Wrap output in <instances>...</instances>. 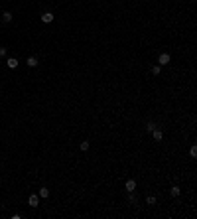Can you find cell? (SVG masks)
I'll list each match as a JSON object with an SVG mask.
<instances>
[{
	"instance_id": "obj_1",
	"label": "cell",
	"mask_w": 197,
	"mask_h": 219,
	"mask_svg": "<svg viewBox=\"0 0 197 219\" xmlns=\"http://www.w3.org/2000/svg\"><path fill=\"white\" fill-rule=\"evenodd\" d=\"M28 203H30V207H38L40 205V196H30L28 197Z\"/></svg>"
},
{
	"instance_id": "obj_2",
	"label": "cell",
	"mask_w": 197,
	"mask_h": 219,
	"mask_svg": "<svg viewBox=\"0 0 197 219\" xmlns=\"http://www.w3.org/2000/svg\"><path fill=\"white\" fill-rule=\"evenodd\" d=\"M42 22L44 24L53 22V14H51V12H44V14H42Z\"/></svg>"
},
{
	"instance_id": "obj_3",
	"label": "cell",
	"mask_w": 197,
	"mask_h": 219,
	"mask_svg": "<svg viewBox=\"0 0 197 219\" xmlns=\"http://www.w3.org/2000/svg\"><path fill=\"white\" fill-rule=\"evenodd\" d=\"M158 63H160V65H168V63H170V54H162L158 57Z\"/></svg>"
},
{
	"instance_id": "obj_4",
	"label": "cell",
	"mask_w": 197,
	"mask_h": 219,
	"mask_svg": "<svg viewBox=\"0 0 197 219\" xmlns=\"http://www.w3.org/2000/svg\"><path fill=\"white\" fill-rule=\"evenodd\" d=\"M6 65H8V69H16L18 67V59L16 57H8L6 59Z\"/></svg>"
},
{
	"instance_id": "obj_5",
	"label": "cell",
	"mask_w": 197,
	"mask_h": 219,
	"mask_svg": "<svg viewBox=\"0 0 197 219\" xmlns=\"http://www.w3.org/2000/svg\"><path fill=\"white\" fill-rule=\"evenodd\" d=\"M134 189H136V182H134V180H128V182H126V192H134Z\"/></svg>"
},
{
	"instance_id": "obj_6",
	"label": "cell",
	"mask_w": 197,
	"mask_h": 219,
	"mask_svg": "<svg viewBox=\"0 0 197 219\" xmlns=\"http://www.w3.org/2000/svg\"><path fill=\"white\" fill-rule=\"evenodd\" d=\"M2 22H6V24L12 22V14L10 12H2Z\"/></svg>"
},
{
	"instance_id": "obj_7",
	"label": "cell",
	"mask_w": 197,
	"mask_h": 219,
	"mask_svg": "<svg viewBox=\"0 0 197 219\" xmlns=\"http://www.w3.org/2000/svg\"><path fill=\"white\" fill-rule=\"evenodd\" d=\"M152 134H154V138H156V140H162V138H164L162 130H158V128H154V130H152Z\"/></svg>"
},
{
	"instance_id": "obj_8",
	"label": "cell",
	"mask_w": 197,
	"mask_h": 219,
	"mask_svg": "<svg viewBox=\"0 0 197 219\" xmlns=\"http://www.w3.org/2000/svg\"><path fill=\"white\" fill-rule=\"evenodd\" d=\"M38 196H40V197H44V199H45V197L49 196V189H47V187H42V189H40V194H38Z\"/></svg>"
},
{
	"instance_id": "obj_9",
	"label": "cell",
	"mask_w": 197,
	"mask_h": 219,
	"mask_svg": "<svg viewBox=\"0 0 197 219\" xmlns=\"http://www.w3.org/2000/svg\"><path fill=\"white\" fill-rule=\"evenodd\" d=\"M28 65L36 67V65H38V57H28Z\"/></svg>"
},
{
	"instance_id": "obj_10",
	"label": "cell",
	"mask_w": 197,
	"mask_h": 219,
	"mask_svg": "<svg viewBox=\"0 0 197 219\" xmlns=\"http://www.w3.org/2000/svg\"><path fill=\"white\" fill-rule=\"evenodd\" d=\"M170 192H172V196H174V197H177V196H179V192H181V189H179L177 186H174L172 189H170Z\"/></svg>"
},
{
	"instance_id": "obj_11",
	"label": "cell",
	"mask_w": 197,
	"mask_h": 219,
	"mask_svg": "<svg viewBox=\"0 0 197 219\" xmlns=\"http://www.w3.org/2000/svg\"><path fill=\"white\" fill-rule=\"evenodd\" d=\"M160 71H162V69H160V65H154L152 67V75H160Z\"/></svg>"
},
{
	"instance_id": "obj_12",
	"label": "cell",
	"mask_w": 197,
	"mask_h": 219,
	"mask_svg": "<svg viewBox=\"0 0 197 219\" xmlns=\"http://www.w3.org/2000/svg\"><path fill=\"white\" fill-rule=\"evenodd\" d=\"M154 128H156V124H154V122H148V124H146V130H148V132H152Z\"/></svg>"
},
{
	"instance_id": "obj_13",
	"label": "cell",
	"mask_w": 197,
	"mask_h": 219,
	"mask_svg": "<svg viewBox=\"0 0 197 219\" xmlns=\"http://www.w3.org/2000/svg\"><path fill=\"white\" fill-rule=\"evenodd\" d=\"M81 150H83V152H85V150H89V142H87V140H83V142H81Z\"/></svg>"
},
{
	"instance_id": "obj_14",
	"label": "cell",
	"mask_w": 197,
	"mask_h": 219,
	"mask_svg": "<svg viewBox=\"0 0 197 219\" xmlns=\"http://www.w3.org/2000/svg\"><path fill=\"white\" fill-rule=\"evenodd\" d=\"M146 201H148L150 205H154V203H156V197H154V196H148V199H146Z\"/></svg>"
},
{
	"instance_id": "obj_15",
	"label": "cell",
	"mask_w": 197,
	"mask_h": 219,
	"mask_svg": "<svg viewBox=\"0 0 197 219\" xmlns=\"http://www.w3.org/2000/svg\"><path fill=\"white\" fill-rule=\"evenodd\" d=\"M189 154H191L193 158H195V156H197V148H195V146H191V150H189Z\"/></svg>"
},
{
	"instance_id": "obj_16",
	"label": "cell",
	"mask_w": 197,
	"mask_h": 219,
	"mask_svg": "<svg viewBox=\"0 0 197 219\" xmlns=\"http://www.w3.org/2000/svg\"><path fill=\"white\" fill-rule=\"evenodd\" d=\"M0 55H6V47H0Z\"/></svg>"
}]
</instances>
